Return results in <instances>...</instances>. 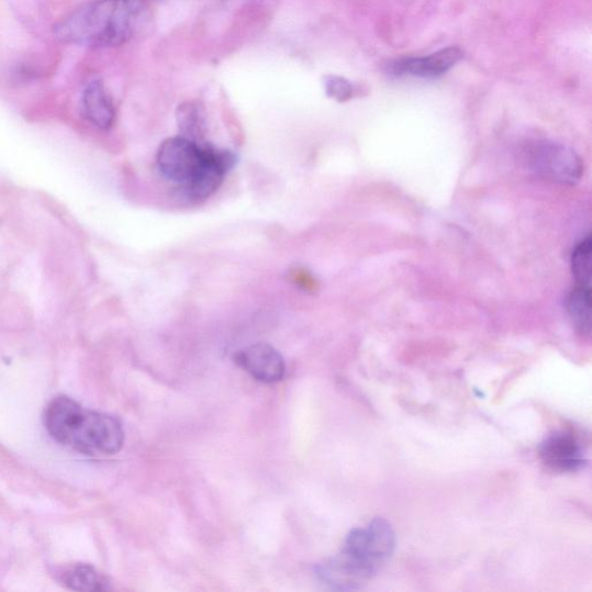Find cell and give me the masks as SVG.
<instances>
[{
  "label": "cell",
  "mask_w": 592,
  "mask_h": 592,
  "mask_svg": "<svg viewBox=\"0 0 592 592\" xmlns=\"http://www.w3.org/2000/svg\"><path fill=\"white\" fill-rule=\"evenodd\" d=\"M293 280L297 284H299L300 289L306 290V291H314L316 288V281L315 279L309 273L303 270H298L292 273Z\"/></svg>",
  "instance_id": "obj_15"
},
{
  "label": "cell",
  "mask_w": 592,
  "mask_h": 592,
  "mask_svg": "<svg viewBox=\"0 0 592 592\" xmlns=\"http://www.w3.org/2000/svg\"><path fill=\"white\" fill-rule=\"evenodd\" d=\"M82 108L85 116L98 127L107 130L114 124L115 108L102 81L94 80L86 87Z\"/></svg>",
  "instance_id": "obj_9"
},
{
  "label": "cell",
  "mask_w": 592,
  "mask_h": 592,
  "mask_svg": "<svg viewBox=\"0 0 592 592\" xmlns=\"http://www.w3.org/2000/svg\"><path fill=\"white\" fill-rule=\"evenodd\" d=\"M178 123L182 137L200 143L206 133V118L200 103L187 102L180 105Z\"/></svg>",
  "instance_id": "obj_11"
},
{
  "label": "cell",
  "mask_w": 592,
  "mask_h": 592,
  "mask_svg": "<svg viewBox=\"0 0 592 592\" xmlns=\"http://www.w3.org/2000/svg\"><path fill=\"white\" fill-rule=\"evenodd\" d=\"M148 20L142 0H96L63 19L54 35L68 45L119 47L141 33Z\"/></svg>",
  "instance_id": "obj_1"
},
{
  "label": "cell",
  "mask_w": 592,
  "mask_h": 592,
  "mask_svg": "<svg viewBox=\"0 0 592 592\" xmlns=\"http://www.w3.org/2000/svg\"><path fill=\"white\" fill-rule=\"evenodd\" d=\"M236 362L257 381L276 383L284 376V361L278 350L269 344L259 343L236 356Z\"/></svg>",
  "instance_id": "obj_7"
},
{
  "label": "cell",
  "mask_w": 592,
  "mask_h": 592,
  "mask_svg": "<svg viewBox=\"0 0 592 592\" xmlns=\"http://www.w3.org/2000/svg\"><path fill=\"white\" fill-rule=\"evenodd\" d=\"M233 152L200 144L185 137L165 141L157 156L163 177L181 187L189 200H206L222 186L236 165Z\"/></svg>",
  "instance_id": "obj_2"
},
{
  "label": "cell",
  "mask_w": 592,
  "mask_h": 592,
  "mask_svg": "<svg viewBox=\"0 0 592 592\" xmlns=\"http://www.w3.org/2000/svg\"><path fill=\"white\" fill-rule=\"evenodd\" d=\"M567 310L580 333L590 336L591 333V293L590 289L579 287L567 301Z\"/></svg>",
  "instance_id": "obj_12"
},
{
  "label": "cell",
  "mask_w": 592,
  "mask_h": 592,
  "mask_svg": "<svg viewBox=\"0 0 592 592\" xmlns=\"http://www.w3.org/2000/svg\"><path fill=\"white\" fill-rule=\"evenodd\" d=\"M543 463L555 472H574L585 465V448L580 438L568 431L548 436L539 448Z\"/></svg>",
  "instance_id": "obj_6"
},
{
  "label": "cell",
  "mask_w": 592,
  "mask_h": 592,
  "mask_svg": "<svg viewBox=\"0 0 592 592\" xmlns=\"http://www.w3.org/2000/svg\"><path fill=\"white\" fill-rule=\"evenodd\" d=\"M324 86L327 97L339 102L353 99L356 93V86L342 77L327 76L324 79Z\"/></svg>",
  "instance_id": "obj_14"
},
{
  "label": "cell",
  "mask_w": 592,
  "mask_h": 592,
  "mask_svg": "<svg viewBox=\"0 0 592 592\" xmlns=\"http://www.w3.org/2000/svg\"><path fill=\"white\" fill-rule=\"evenodd\" d=\"M462 57V51L450 47L427 57L402 59L392 65V72L421 78L440 77L454 68Z\"/></svg>",
  "instance_id": "obj_8"
},
{
  "label": "cell",
  "mask_w": 592,
  "mask_h": 592,
  "mask_svg": "<svg viewBox=\"0 0 592 592\" xmlns=\"http://www.w3.org/2000/svg\"><path fill=\"white\" fill-rule=\"evenodd\" d=\"M58 581L76 591L108 590V580L98 570L85 563L71 565L59 569Z\"/></svg>",
  "instance_id": "obj_10"
},
{
  "label": "cell",
  "mask_w": 592,
  "mask_h": 592,
  "mask_svg": "<svg viewBox=\"0 0 592 592\" xmlns=\"http://www.w3.org/2000/svg\"><path fill=\"white\" fill-rule=\"evenodd\" d=\"M532 164L545 177L562 183L573 185L582 174L576 152L552 143L537 144L532 150Z\"/></svg>",
  "instance_id": "obj_5"
},
{
  "label": "cell",
  "mask_w": 592,
  "mask_h": 592,
  "mask_svg": "<svg viewBox=\"0 0 592 592\" xmlns=\"http://www.w3.org/2000/svg\"><path fill=\"white\" fill-rule=\"evenodd\" d=\"M591 237L581 243L572 257V270L577 281L580 283V287L590 289L591 284Z\"/></svg>",
  "instance_id": "obj_13"
},
{
  "label": "cell",
  "mask_w": 592,
  "mask_h": 592,
  "mask_svg": "<svg viewBox=\"0 0 592 592\" xmlns=\"http://www.w3.org/2000/svg\"><path fill=\"white\" fill-rule=\"evenodd\" d=\"M396 537L388 521L376 518L350 532L339 555L317 567L320 580L337 590H355L375 578L393 554Z\"/></svg>",
  "instance_id": "obj_3"
},
{
  "label": "cell",
  "mask_w": 592,
  "mask_h": 592,
  "mask_svg": "<svg viewBox=\"0 0 592 592\" xmlns=\"http://www.w3.org/2000/svg\"><path fill=\"white\" fill-rule=\"evenodd\" d=\"M43 422L55 442L82 455H113L124 444L122 425L114 416L87 410L67 396L48 404Z\"/></svg>",
  "instance_id": "obj_4"
}]
</instances>
